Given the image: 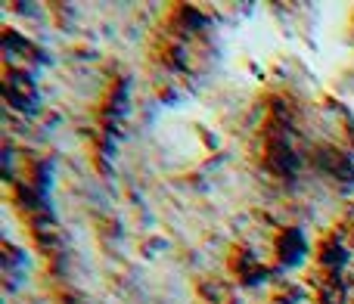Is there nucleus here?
I'll return each mask as SVG.
<instances>
[{"mask_svg": "<svg viewBox=\"0 0 354 304\" xmlns=\"http://www.w3.org/2000/svg\"><path fill=\"white\" fill-rule=\"evenodd\" d=\"M277 255H280L283 264H292L301 255V233L286 230L283 236H277Z\"/></svg>", "mask_w": 354, "mask_h": 304, "instance_id": "obj_3", "label": "nucleus"}, {"mask_svg": "<svg viewBox=\"0 0 354 304\" xmlns=\"http://www.w3.org/2000/svg\"><path fill=\"white\" fill-rule=\"evenodd\" d=\"M230 270H233V274H236L243 283H255V280H261V276H264V267L249 255V251H243V249H233V255H230Z\"/></svg>", "mask_w": 354, "mask_h": 304, "instance_id": "obj_2", "label": "nucleus"}, {"mask_svg": "<svg viewBox=\"0 0 354 304\" xmlns=\"http://www.w3.org/2000/svg\"><path fill=\"white\" fill-rule=\"evenodd\" d=\"M3 93H6V99H10L12 106H22V109L35 99V91H31L28 75L16 72L12 66H6V72H3Z\"/></svg>", "mask_w": 354, "mask_h": 304, "instance_id": "obj_1", "label": "nucleus"}]
</instances>
